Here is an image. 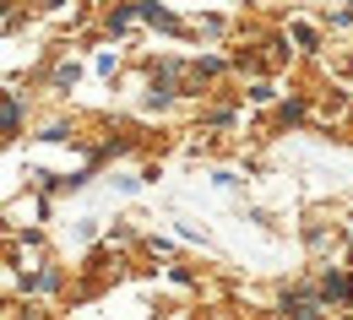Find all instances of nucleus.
Listing matches in <instances>:
<instances>
[{
    "label": "nucleus",
    "instance_id": "nucleus-1",
    "mask_svg": "<svg viewBox=\"0 0 353 320\" xmlns=\"http://www.w3.org/2000/svg\"><path fill=\"white\" fill-rule=\"evenodd\" d=\"M321 299H326L332 310H348V299H353V282H348L343 272H337V277H326V282H321Z\"/></svg>",
    "mask_w": 353,
    "mask_h": 320
},
{
    "label": "nucleus",
    "instance_id": "nucleus-2",
    "mask_svg": "<svg viewBox=\"0 0 353 320\" xmlns=\"http://www.w3.org/2000/svg\"><path fill=\"white\" fill-rule=\"evenodd\" d=\"M288 304H294V320H321V310H326L321 293H294Z\"/></svg>",
    "mask_w": 353,
    "mask_h": 320
},
{
    "label": "nucleus",
    "instance_id": "nucleus-3",
    "mask_svg": "<svg viewBox=\"0 0 353 320\" xmlns=\"http://www.w3.org/2000/svg\"><path fill=\"white\" fill-rule=\"evenodd\" d=\"M17 125H22V103H17V98H6V131H17Z\"/></svg>",
    "mask_w": 353,
    "mask_h": 320
}]
</instances>
